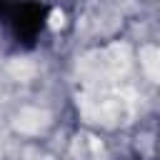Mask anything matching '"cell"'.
Wrapping results in <instances>:
<instances>
[{
	"instance_id": "6da1fadb",
	"label": "cell",
	"mask_w": 160,
	"mask_h": 160,
	"mask_svg": "<svg viewBox=\"0 0 160 160\" xmlns=\"http://www.w3.org/2000/svg\"><path fill=\"white\" fill-rule=\"evenodd\" d=\"M42 125H45V112L40 110H22L18 115V128L22 132H38Z\"/></svg>"
},
{
	"instance_id": "7a4b0ae2",
	"label": "cell",
	"mask_w": 160,
	"mask_h": 160,
	"mask_svg": "<svg viewBox=\"0 0 160 160\" xmlns=\"http://www.w3.org/2000/svg\"><path fill=\"white\" fill-rule=\"evenodd\" d=\"M140 62H142L145 72L150 75V80H158V50L155 48H145L140 52Z\"/></svg>"
}]
</instances>
